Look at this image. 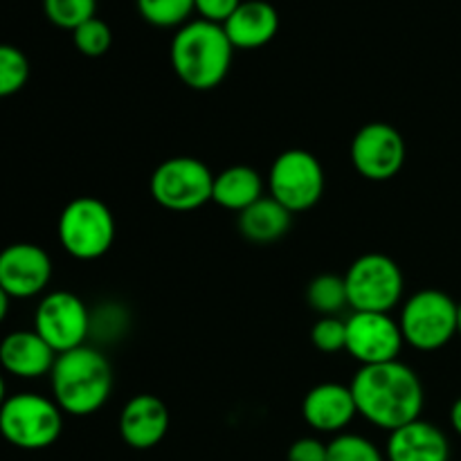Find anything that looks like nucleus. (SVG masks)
Segmentation results:
<instances>
[{
  "label": "nucleus",
  "mask_w": 461,
  "mask_h": 461,
  "mask_svg": "<svg viewBox=\"0 0 461 461\" xmlns=\"http://www.w3.org/2000/svg\"><path fill=\"white\" fill-rule=\"evenodd\" d=\"M405 140L399 131L385 122L365 124L351 140V165L363 178L374 183L392 180L405 162Z\"/></svg>",
  "instance_id": "nucleus-11"
},
{
  "label": "nucleus",
  "mask_w": 461,
  "mask_h": 461,
  "mask_svg": "<svg viewBox=\"0 0 461 461\" xmlns=\"http://www.w3.org/2000/svg\"><path fill=\"white\" fill-rule=\"evenodd\" d=\"M243 0H194V9L201 14V21L223 25Z\"/></svg>",
  "instance_id": "nucleus-28"
},
{
  "label": "nucleus",
  "mask_w": 461,
  "mask_h": 461,
  "mask_svg": "<svg viewBox=\"0 0 461 461\" xmlns=\"http://www.w3.org/2000/svg\"><path fill=\"white\" fill-rule=\"evenodd\" d=\"M403 273L392 257L367 252L345 273L347 300L354 311L390 313L403 297Z\"/></svg>",
  "instance_id": "nucleus-6"
},
{
  "label": "nucleus",
  "mask_w": 461,
  "mask_h": 461,
  "mask_svg": "<svg viewBox=\"0 0 461 461\" xmlns=\"http://www.w3.org/2000/svg\"><path fill=\"white\" fill-rule=\"evenodd\" d=\"M327 455L329 444H322L315 437H302L291 444L286 461H327Z\"/></svg>",
  "instance_id": "nucleus-29"
},
{
  "label": "nucleus",
  "mask_w": 461,
  "mask_h": 461,
  "mask_svg": "<svg viewBox=\"0 0 461 461\" xmlns=\"http://www.w3.org/2000/svg\"><path fill=\"white\" fill-rule=\"evenodd\" d=\"M140 16L153 27H183L196 9L194 0H135Z\"/></svg>",
  "instance_id": "nucleus-22"
},
{
  "label": "nucleus",
  "mask_w": 461,
  "mask_h": 461,
  "mask_svg": "<svg viewBox=\"0 0 461 461\" xmlns=\"http://www.w3.org/2000/svg\"><path fill=\"white\" fill-rule=\"evenodd\" d=\"M54 403L70 417H90L106 405L113 392V367L95 347L59 354L50 372Z\"/></svg>",
  "instance_id": "nucleus-2"
},
{
  "label": "nucleus",
  "mask_w": 461,
  "mask_h": 461,
  "mask_svg": "<svg viewBox=\"0 0 461 461\" xmlns=\"http://www.w3.org/2000/svg\"><path fill=\"white\" fill-rule=\"evenodd\" d=\"M347 322L345 351L360 365H381L399 358L403 333L390 313H365L354 311Z\"/></svg>",
  "instance_id": "nucleus-12"
},
{
  "label": "nucleus",
  "mask_w": 461,
  "mask_h": 461,
  "mask_svg": "<svg viewBox=\"0 0 461 461\" xmlns=\"http://www.w3.org/2000/svg\"><path fill=\"white\" fill-rule=\"evenodd\" d=\"M306 302H309L311 309H313L315 313L322 315V318H331V315H338L340 311H345L347 306H349L345 277L324 273L318 275L315 279H311L309 288H306Z\"/></svg>",
  "instance_id": "nucleus-21"
},
{
  "label": "nucleus",
  "mask_w": 461,
  "mask_h": 461,
  "mask_svg": "<svg viewBox=\"0 0 461 461\" xmlns=\"http://www.w3.org/2000/svg\"><path fill=\"white\" fill-rule=\"evenodd\" d=\"M403 342L417 351H437L457 333V304L437 288H426L410 297L399 318Z\"/></svg>",
  "instance_id": "nucleus-7"
},
{
  "label": "nucleus",
  "mask_w": 461,
  "mask_h": 461,
  "mask_svg": "<svg viewBox=\"0 0 461 461\" xmlns=\"http://www.w3.org/2000/svg\"><path fill=\"white\" fill-rule=\"evenodd\" d=\"M59 241L68 255L79 261L104 257L115 241V216L111 207L95 196L70 201L59 216Z\"/></svg>",
  "instance_id": "nucleus-5"
},
{
  "label": "nucleus",
  "mask_w": 461,
  "mask_h": 461,
  "mask_svg": "<svg viewBox=\"0 0 461 461\" xmlns=\"http://www.w3.org/2000/svg\"><path fill=\"white\" fill-rule=\"evenodd\" d=\"M259 198H264V178L252 167L234 165L214 176L212 201L223 210L241 214L243 210L255 205Z\"/></svg>",
  "instance_id": "nucleus-19"
},
{
  "label": "nucleus",
  "mask_w": 461,
  "mask_h": 461,
  "mask_svg": "<svg viewBox=\"0 0 461 461\" xmlns=\"http://www.w3.org/2000/svg\"><path fill=\"white\" fill-rule=\"evenodd\" d=\"M358 414L349 385L320 383L302 401V417L313 430L336 435L342 432Z\"/></svg>",
  "instance_id": "nucleus-14"
},
{
  "label": "nucleus",
  "mask_w": 461,
  "mask_h": 461,
  "mask_svg": "<svg viewBox=\"0 0 461 461\" xmlns=\"http://www.w3.org/2000/svg\"><path fill=\"white\" fill-rule=\"evenodd\" d=\"M327 461H387V457L367 437L340 432L336 439L329 441Z\"/></svg>",
  "instance_id": "nucleus-25"
},
{
  "label": "nucleus",
  "mask_w": 461,
  "mask_h": 461,
  "mask_svg": "<svg viewBox=\"0 0 461 461\" xmlns=\"http://www.w3.org/2000/svg\"><path fill=\"white\" fill-rule=\"evenodd\" d=\"M52 279V259L34 243H12L0 250V288L9 297L41 295Z\"/></svg>",
  "instance_id": "nucleus-13"
},
{
  "label": "nucleus",
  "mask_w": 461,
  "mask_h": 461,
  "mask_svg": "<svg viewBox=\"0 0 461 461\" xmlns=\"http://www.w3.org/2000/svg\"><path fill=\"white\" fill-rule=\"evenodd\" d=\"M153 201L171 212H194L212 201L214 174L198 158L176 156L160 162L151 174Z\"/></svg>",
  "instance_id": "nucleus-8"
},
{
  "label": "nucleus",
  "mask_w": 461,
  "mask_h": 461,
  "mask_svg": "<svg viewBox=\"0 0 461 461\" xmlns=\"http://www.w3.org/2000/svg\"><path fill=\"white\" fill-rule=\"evenodd\" d=\"M34 331L57 354L84 347L93 331V315L81 297L68 291L48 293L34 313Z\"/></svg>",
  "instance_id": "nucleus-10"
},
{
  "label": "nucleus",
  "mask_w": 461,
  "mask_h": 461,
  "mask_svg": "<svg viewBox=\"0 0 461 461\" xmlns=\"http://www.w3.org/2000/svg\"><path fill=\"white\" fill-rule=\"evenodd\" d=\"M30 79V61L25 52L7 43H0V99L21 93Z\"/></svg>",
  "instance_id": "nucleus-23"
},
{
  "label": "nucleus",
  "mask_w": 461,
  "mask_h": 461,
  "mask_svg": "<svg viewBox=\"0 0 461 461\" xmlns=\"http://www.w3.org/2000/svg\"><path fill=\"white\" fill-rule=\"evenodd\" d=\"M387 461H450V444L444 430L432 423L417 421L390 432Z\"/></svg>",
  "instance_id": "nucleus-18"
},
{
  "label": "nucleus",
  "mask_w": 461,
  "mask_h": 461,
  "mask_svg": "<svg viewBox=\"0 0 461 461\" xmlns=\"http://www.w3.org/2000/svg\"><path fill=\"white\" fill-rule=\"evenodd\" d=\"M63 430V412L54 399L21 392L7 396L0 408V437L14 448L43 450L57 444Z\"/></svg>",
  "instance_id": "nucleus-4"
},
{
  "label": "nucleus",
  "mask_w": 461,
  "mask_h": 461,
  "mask_svg": "<svg viewBox=\"0 0 461 461\" xmlns=\"http://www.w3.org/2000/svg\"><path fill=\"white\" fill-rule=\"evenodd\" d=\"M223 30L234 50H259L277 34L279 14L266 0H243L223 23Z\"/></svg>",
  "instance_id": "nucleus-17"
},
{
  "label": "nucleus",
  "mask_w": 461,
  "mask_h": 461,
  "mask_svg": "<svg viewBox=\"0 0 461 461\" xmlns=\"http://www.w3.org/2000/svg\"><path fill=\"white\" fill-rule=\"evenodd\" d=\"M311 342L322 354H338L347 347V322L338 315L320 318L311 329Z\"/></svg>",
  "instance_id": "nucleus-27"
},
{
  "label": "nucleus",
  "mask_w": 461,
  "mask_h": 461,
  "mask_svg": "<svg viewBox=\"0 0 461 461\" xmlns=\"http://www.w3.org/2000/svg\"><path fill=\"white\" fill-rule=\"evenodd\" d=\"M169 430V410L158 396L138 394L120 414V435L135 450L156 448Z\"/></svg>",
  "instance_id": "nucleus-15"
},
{
  "label": "nucleus",
  "mask_w": 461,
  "mask_h": 461,
  "mask_svg": "<svg viewBox=\"0 0 461 461\" xmlns=\"http://www.w3.org/2000/svg\"><path fill=\"white\" fill-rule=\"evenodd\" d=\"M457 333L461 336V304H457Z\"/></svg>",
  "instance_id": "nucleus-33"
},
{
  "label": "nucleus",
  "mask_w": 461,
  "mask_h": 461,
  "mask_svg": "<svg viewBox=\"0 0 461 461\" xmlns=\"http://www.w3.org/2000/svg\"><path fill=\"white\" fill-rule=\"evenodd\" d=\"M268 189L270 196L291 214L311 210L324 194L322 162L304 149H288L270 167Z\"/></svg>",
  "instance_id": "nucleus-9"
},
{
  "label": "nucleus",
  "mask_w": 461,
  "mask_h": 461,
  "mask_svg": "<svg viewBox=\"0 0 461 461\" xmlns=\"http://www.w3.org/2000/svg\"><path fill=\"white\" fill-rule=\"evenodd\" d=\"M450 423H453V430L461 437V399L455 401L453 410H450Z\"/></svg>",
  "instance_id": "nucleus-30"
},
{
  "label": "nucleus",
  "mask_w": 461,
  "mask_h": 461,
  "mask_svg": "<svg viewBox=\"0 0 461 461\" xmlns=\"http://www.w3.org/2000/svg\"><path fill=\"white\" fill-rule=\"evenodd\" d=\"M5 401H7V387H5V378L3 374H0V408H3Z\"/></svg>",
  "instance_id": "nucleus-32"
},
{
  "label": "nucleus",
  "mask_w": 461,
  "mask_h": 461,
  "mask_svg": "<svg viewBox=\"0 0 461 461\" xmlns=\"http://www.w3.org/2000/svg\"><path fill=\"white\" fill-rule=\"evenodd\" d=\"M43 12L52 25L75 32L86 21L95 18L97 0H43Z\"/></svg>",
  "instance_id": "nucleus-24"
},
{
  "label": "nucleus",
  "mask_w": 461,
  "mask_h": 461,
  "mask_svg": "<svg viewBox=\"0 0 461 461\" xmlns=\"http://www.w3.org/2000/svg\"><path fill=\"white\" fill-rule=\"evenodd\" d=\"M72 41H75V48L79 50L84 57L97 59L104 57V54L111 50L113 32L111 27H108V23H104L102 18L95 16L72 32Z\"/></svg>",
  "instance_id": "nucleus-26"
},
{
  "label": "nucleus",
  "mask_w": 461,
  "mask_h": 461,
  "mask_svg": "<svg viewBox=\"0 0 461 461\" xmlns=\"http://www.w3.org/2000/svg\"><path fill=\"white\" fill-rule=\"evenodd\" d=\"M9 300H12V297H9L7 293L0 288V324L5 322V318H7V313H9Z\"/></svg>",
  "instance_id": "nucleus-31"
},
{
  "label": "nucleus",
  "mask_w": 461,
  "mask_h": 461,
  "mask_svg": "<svg viewBox=\"0 0 461 461\" xmlns=\"http://www.w3.org/2000/svg\"><path fill=\"white\" fill-rule=\"evenodd\" d=\"M234 48L223 25L189 21L178 27L169 48L176 77L192 90H214L232 68Z\"/></svg>",
  "instance_id": "nucleus-3"
},
{
  "label": "nucleus",
  "mask_w": 461,
  "mask_h": 461,
  "mask_svg": "<svg viewBox=\"0 0 461 461\" xmlns=\"http://www.w3.org/2000/svg\"><path fill=\"white\" fill-rule=\"evenodd\" d=\"M293 214L273 196H264L239 214V232L252 243L279 241L291 230Z\"/></svg>",
  "instance_id": "nucleus-20"
},
{
  "label": "nucleus",
  "mask_w": 461,
  "mask_h": 461,
  "mask_svg": "<svg viewBox=\"0 0 461 461\" xmlns=\"http://www.w3.org/2000/svg\"><path fill=\"white\" fill-rule=\"evenodd\" d=\"M349 387L358 414L372 426L394 432L421 419L423 385L417 372L399 360L365 365Z\"/></svg>",
  "instance_id": "nucleus-1"
},
{
  "label": "nucleus",
  "mask_w": 461,
  "mask_h": 461,
  "mask_svg": "<svg viewBox=\"0 0 461 461\" xmlns=\"http://www.w3.org/2000/svg\"><path fill=\"white\" fill-rule=\"evenodd\" d=\"M57 351L32 329L14 331L0 342V367L16 378H41L52 372Z\"/></svg>",
  "instance_id": "nucleus-16"
}]
</instances>
